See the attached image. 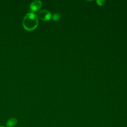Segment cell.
<instances>
[{
  "mask_svg": "<svg viewBox=\"0 0 127 127\" xmlns=\"http://www.w3.org/2000/svg\"><path fill=\"white\" fill-rule=\"evenodd\" d=\"M104 2H105V1H104V0H103V1L97 0V3H98V4H99V5H102V4H103L104 3Z\"/></svg>",
  "mask_w": 127,
  "mask_h": 127,
  "instance_id": "6",
  "label": "cell"
},
{
  "mask_svg": "<svg viewBox=\"0 0 127 127\" xmlns=\"http://www.w3.org/2000/svg\"><path fill=\"white\" fill-rule=\"evenodd\" d=\"M38 18L36 14L30 12L27 13L23 18L22 24L27 30L31 31L35 29L38 25Z\"/></svg>",
  "mask_w": 127,
  "mask_h": 127,
  "instance_id": "1",
  "label": "cell"
},
{
  "mask_svg": "<svg viewBox=\"0 0 127 127\" xmlns=\"http://www.w3.org/2000/svg\"><path fill=\"white\" fill-rule=\"evenodd\" d=\"M52 18H53V20H54V21H57V20H58L59 19V18H60V15H59V14H58V13H55V14L53 15Z\"/></svg>",
  "mask_w": 127,
  "mask_h": 127,
  "instance_id": "5",
  "label": "cell"
},
{
  "mask_svg": "<svg viewBox=\"0 0 127 127\" xmlns=\"http://www.w3.org/2000/svg\"><path fill=\"white\" fill-rule=\"evenodd\" d=\"M17 124V120L15 118H11L8 119L6 123L7 127H14Z\"/></svg>",
  "mask_w": 127,
  "mask_h": 127,
  "instance_id": "4",
  "label": "cell"
},
{
  "mask_svg": "<svg viewBox=\"0 0 127 127\" xmlns=\"http://www.w3.org/2000/svg\"><path fill=\"white\" fill-rule=\"evenodd\" d=\"M42 3L39 0H35L33 1L30 5V9L32 12L38 11L41 7Z\"/></svg>",
  "mask_w": 127,
  "mask_h": 127,
  "instance_id": "3",
  "label": "cell"
},
{
  "mask_svg": "<svg viewBox=\"0 0 127 127\" xmlns=\"http://www.w3.org/2000/svg\"><path fill=\"white\" fill-rule=\"evenodd\" d=\"M0 127H4L3 126H0Z\"/></svg>",
  "mask_w": 127,
  "mask_h": 127,
  "instance_id": "7",
  "label": "cell"
},
{
  "mask_svg": "<svg viewBox=\"0 0 127 127\" xmlns=\"http://www.w3.org/2000/svg\"><path fill=\"white\" fill-rule=\"evenodd\" d=\"M37 16L38 18L44 21L49 20L52 17V15L50 12L46 9H42L38 11Z\"/></svg>",
  "mask_w": 127,
  "mask_h": 127,
  "instance_id": "2",
  "label": "cell"
}]
</instances>
